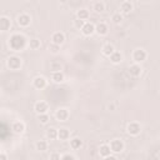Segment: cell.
Returning <instances> with one entry per match:
<instances>
[{
  "label": "cell",
  "mask_w": 160,
  "mask_h": 160,
  "mask_svg": "<svg viewBox=\"0 0 160 160\" xmlns=\"http://www.w3.org/2000/svg\"><path fill=\"white\" fill-rule=\"evenodd\" d=\"M9 48L14 51H20L26 46V39L21 34H14L9 38Z\"/></svg>",
  "instance_id": "6da1fadb"
},
{
  "label": "cell",
  "mask_w": 160,
  "mask_h": 160,
  "mask_svg": "<svg viewBox=\"0 0 160 160\" xmlns=\"http://www.w3.org/2000/svg\"><path fill=\"white\" fill-rule=\"evenodd\" d=\"M6 65L10 70H19L22 65V61L19 56L16 55H12V56H9L8 60H6Z\"/></svg>",
  "instance_id": "7a4b0ae2"
},
{
  "label": "cell",
  "mask_w": 160,
  "mask_h": 160,
  "mask_svg": "<svg viewBox=\"0 0 160 160\" xmlns=\"http://www.w3.org/2000/svg\"><path fill=\"white\" fill-rule=\"evenodd\" d=\"M109 145H110L111 151L115 152V154L121 152V151L124 150V142H122V140H120V139H114V140H111Z\"/></svg>",
  "instance_id": "3957f363"
},
{
  "label": "cell",
  "mask_w": 160,
  "mask_h": 160,
  "mask_svg": "<svg viewBox=\"0 0 160 160\" xmlns=\"http://www.w3.org/2000/svg\"><path fill=\"white\" fill-rule=\"evenodd\" d=\"M146 56H148V54H146V51L144 49H136L132 52V60L135 62H138V64L144 61V60H146Z\"/></svg>",
  "instance_id": "277c9868"
},
{
  "label": "cell",
  "mask_w": 160,
  "mask_h": 160,
  "mask_svg": "<svg viewBox=\"0 0 160 160\" xmlns=\"http://www.w3.org/2000/svg\"><path fill=\"white\" fill-rule=\"evenodd\" d=\"M126 131H128V134H130V135H132V136H136V135H139L140 131H141V125H140L139 122H136V121H132V122H130V124L128 125Z\"/></svg>",
  "instance_id": "5b68a950"
},
{
  "label": "cell",
  "mask_w": 160,
  "mask_h": 160,
  "mask_svg": "<svg viewBox=\"0 0 160 160\" xmlns=\"http://www.w3.org/2000/svg\"><path fill=\"white\" fill-rule=\"evenodd\" d=\"M16 20H18L19 26H22V28L29 26L30 22H31V18H30V15H28V14H20Z\"/></svg>",
  "instance_id": "8992f818"
},
{
  "label": "cell",
  "mask_w": 160,
  "mask_h": 160,
  "mask_svg": "<svg viewBox=\"0 0 160 160\" xmlns=\"http://www.w3.org/2000/svg\"><path fill=\"white\" fill-rule=\"evenodd\" d=\"M55 118L58 121H66L69 119V110L68 109H58L56 112H55Z\"/></svg>",
  "instance_id": "52a82bcc"
},
{
  "label": "cell",
  "mask_w": 160,
  "mask_h": 160,
  "mask_svg": "<svg viewBox=\"0 0 160 160\" xmlns=\"http://www.w3.org/2000/svg\"><path fill=\"white\" fill-rule=\"evenodd\" d=\"M34 110L36 111V114H45L49 110V105L45 101H38L34 105Z\"/></svg>",
  "instance_id": "ba28073f"
},
{
  "label": "cell",
  "mask_w": 160,
  "mask_h": 160,
  "mask_svg": "<svg viewBox=\"0 0 160 160\" xmlns=\"http://www.w3.org/2000/svg\"><path fill=\"white\" fill-rule=\"evenodd\" d=\"M11 130L15 132V134H22L25 131V124L20 120H16L11 124Z\"/></svg>",
  "instance_id": "9c48e42d"
},
{
  "label": "cell",
  "mask_w": 160,
  "mask_h": 160,
  "mask_svg": "<svg viewBox=\"0 0 160 160\" xmlns=\"http://www.w3.org/2000/svg\"><path fill=\"white\" fill-rule=\"evenodd\" d=\"M111 149H110V145H108V144H102V145H100V149H99V155L101 156V158H104V159H108V158H110L111 156Z\"/></svg>",
  "instance_id": "30bf717a"
},
{
  "label": "cell",
  "mask_w": 160,
  "mask_h": 160,
  "mask_svg": "<svg viewBox=\"0 0 160 160\" xmlns=\"http://www.w3.org/2000/svg\"><path fill=\"white\" fill-rule=\"evenodd\" d=\"M81 32L85 35V36H90L95 32V25L92 22H85L84 26L81 28Z\"/></svg>",
  "instance_id": "8fae6325"
},
{
  "label": "cell",
  "mask_w": 160,
  "mask_h": 160,
  "mask_svg": "<svg viewBox=\"0 0 160 160\" xmlns=\"http://www.w3.org/2000/svg\"><path fill=\"white\" fill-rule=\"evenodd\" d=\"M51 40H52V42H55V44H58V45H61V44H64V41H65V35H64V32H61V31H55V32L52 34V36H51Z\"/></svg>",
  "instance_id": "7c38bea8"
},
{
  "label": "cell",
  "mask_w": 160,
  "mask_h": 160,
  "mask_svg": "<svg viewBox=\"0 0 160 160\" xmlns=\"http://www.w3.org/2000/svg\"><path fill=\"white\" fill-rule=\"evenodd\" d=\"M129 74L131 75V76H140L141 75V66L138 64V62H135V64H132V65H130L129 66Z\"/></svg>",
  "instance_id": "4fadbf2b"
},
{
  "label": "cell",
  "mask_w": 160,
  "mask_h": 160,
  "mask_svg": "<svg viewBox=\"0 0 160 160\" xmlns=\"http://www.w3.org/2000/svg\"><path fill=\"white\" fill-rule=\"evenodd\" d=\"M32 84H34V86H35L36 89L41 90V89H44V88L46 86V79H45L44 76H36V78L34 79V81H32Z\"/></svg>",
  "instance_id": "5bb4252c"
},
{
  "label": "cell",
  "mask_w": 160,
  "mask_h": 160,
  "mask_svg": "<svg viewBox=\"0 0 160 160\" xmlns=\"http://www.w3.org/2000/svg\"><path fill=\"white\" fill-rule=\"evenodd\" d=\"M10 26H11L10 19L8 16H1L0 18V30L1 31H6V30L10 29Z\"/></svg>",
  "instance_id": "9a60e30c"
},
{
  "label": "cell",
  "mask_w": 160,
  "mask_h": 160,
  "mask_svg": "<svg viewBox=\"0 0 160 160\" xmlns=\"http://www.w3.org/2000/svg\"><path fill=\"white\" fill-rule=\"evenodd\" d=\"M108 25L105 22H99L96 26H95V32H98L99 35H106L108 34Z\"/></svg>",
  "instance_id": "2e32d148"
},
{
  "label": "cell",
  "mask_w": 160,
  "mask_h": 160,
  "mask_svg": "<svg viewBox=\"0 0 160 160\" xmlns=\"http://www.w3.org/2000/svg\"><path fill=\"white\" fill-rule=\"evenodd\" d=\"M64 79H65V76H64V72H62L61 70H60V71H52V74H51V80H52L54 82H62Z\"/></svg>",
  "instance_id": "e0dca14e"
},
{
  "label": "cell",
  "mask_w": 160,
  "mask_h": 160,
  "mask_svg": "<svg viewBox=\"0 0 160 160\" xmlns=\"http://www.w3.org/2000/svg\"><path fill=\"white\" fill-rule=\"evenodd\" d=\"M70 138V131L65 128H61V129H58V139L60 140H68Z\"/></svg>",
  "instance_id": "ac0fdd59"
},
{
  "label": "cell",
  "mask_w": 160,
  "mask_h": 160,
  "mask_svg": "<svg viewBox=\"0 0 160 160\" xmlns=\"http://www.w3.org/2000/svg\"><path fill=\"white\" fill-rule=\"evenodd\" d=\"M109 59H110V61H111L112 64H119V62L122 61V55H121L119 51H114V52L109 56Z\"/></svg>",
  "instance_id": "d6986e66"
},
{
  "label": "cell",
  "mask_w": 160,
  "mask_h": 160,
  "mask_svg": "<svg viewBox=\"0 0 160 160\" xmlns=\"http://www.w3.org/2000/svg\"><path fill=\"white\" fill-rule=\"evenodd\" d=\"M120 10H121L122 14H129L132 10V4L130 1H124L121 4V6H120Z\"/></svg>",
  "instance_id": "ffe728a7"
},
{
  "label": "cell",
  "mask_w": 160,
  "mask_h": 160,
  "mask_svg": "<svg viewBox=\"0 0 160 160\" xmlns=\"http://www.w3.org/2000/svg\"><path fill=\"white\" fill-rule=\"evenodd\" d=\"M81 146H82V140H81V139H79V138H74V139L70 140V148H71V149L78 150V149H80Z\"/></svg>",
  "instance_id": "44dd1931"
},
{
  "label": "cell",
  "mask_w": 160,
  "mask_h": 160,
  "mask_svg": "<svg viewBox=\"0 0 160 160\" xmlns=\"http://www.w3.org/2000/svg\"><path fill=\"white\" fill-rule=\"evenodd\" d=\"M46 138L50 139V140L58 139V129H55V128H49V129L46 130Z\"/></svg>",
  "instance_id": "7402d4cb"
},
{
  "label": "cell",
  "mask_w": 160,
  "mask_h": 160,
  "mask_svg": "<svg viewBox=\"0 0 160 160\" xmlns=\"http://www.w3.org/2000/svg\"><path fill=\"white\" fill-rule=\"evenodd\" d=\"M76 16H78V19H80V20H88L89 19V11L86 10V9H80V10H78V12H76Z\"/></svg>",
  "instance_id": "603a6c76"
},
{
  "label": "cell",
  "mask_w": 160,
  "mask_h": 160,
  "mask_svg": "<svg viewBox=\"0 0 160 160\" xmlns=\"http://www.w3.org/2000/svg\"><path fill=\"white\" fill-rule=\"evenodd\" d=\"M114 51H115V49H114V46H112L111 44H105V45L102 46V54H104L105 56H110Z\"/></svg>",
  "instance_id": "cb8c5ba5"
},
{
  "label": "cell",
  "mask_w": 160,
  "mask_h": 160,
  "mask_svg": "<svg viewBox=\"0 0 160 160\" xmlns=\"http://www.w3.org/2000/svg\"><path fill=\"white\" fill-rule=\"evenodd\" d=\"M35 146H36V150H39V151H45V150H48V142H46L45 140H39Z\"/></svg>",
  "instance_id": "d4e9b609"
},
{
  "label": "cell",
  "mask_w": 160,
  "mask_h": 160,
  "mask_svg": "<svg viewBox=\"0 0 160 160\" xmlns=\"http://www.w3.org/2000/svg\"><path fill=\"white\" fill-rule=\"evenodd\" d=\"M29 46H30V49H32V50H38V49L41 46V42H40V40H38V39H31L30 42H29Z\"/></svg>",
  "instance_id": "484cf974"
},
{
  "label": "cell",
  "mask_w": 160,
  "mask_h": 160,
  "mask_svg": "<svg viewBox=\"0 0 160 160\" xmlns=\"http://www.w3.org/2000/svg\"><path fill=\"white\" fill-rule=\"evenodd\" d=\"M94 10H95V12H102V11L105 10L104 2H101V1L95 2V4H94Z\"/></svg>",
  "instance_id": "4316f807"
},
{
  "label": "cell",
  "mask_w": 160,
  "mask_h": 160,
  "mask_svg": "<svg viewBox=\"0 0 160 160\" xmlns=\"http://www.w3.org/2000/svg\"><path fill=\"white\" fill-rule=\"evenodd\" d=\"M38 119H39V121H40L41 124H46V122L50 120L48 112H45V114H38Z\"/></svg>",
  "instance_id": "83f0119b"
},
{
  "label": "cell",
  "mask_w": 160,
  "mask_h": 160,
  "mask_svg": "<svg viewBox=\"0 0 160 160\" xmlns=\"http://www.w3.org/2000/svg\"><path fill=\"white\" fill-rule=\"evenodd\" d=\"M111 20H112V22H115V24H120V22L122 21V15H121L120 12H116V14H114V15L111 16Z\"/></svg>",
  "instance_id": "f1b7e54d"
},
{
  "label": "cell",
  "mask_w": 160,
  "mask_h": 160,
  "mask_svg": "<svg viewBox=\"0 0 160 160\" xmlns=\"http://www.w3.org/2000/svg\"><path fill=\"white\" fill-rule=\"evenodd\" d=\"M49 50H50L52 54H58L59 50H60V45H58V44H55V42H51V44L49 45Z\"/></svg>",
  "instance_id": "f546056e"
},
{
  "label": "cell",
  "mask_w": 160,
  "mask_h": 160,
  "mask_svg": "<svg viewBox=\"0 0 160 160\" xmlns=\"http://www.w3.org/2000/svg\"><path fill=\"white\" fill-rule=\"evenodd\" d=\"M50 69H51V71H60L61 70V65H60V62H51L50 64Z\"/></svg>",
  "instance_id": "4dcf8cb0"
},
{
  "label": "cell",
  "mask_w": 160,
  "mask_h": 160,
  "mask_svg": "<svg viewBox=\"0 0 160 160\" xmlns=\"http://www.w3.org/2000/svg\"><path fill=\"white\" fill-rule=\"evenodd\" d=\"M84 24H85V21H84V20H80V19H76V20L74 21V25H75L78 29H81V28L84 26Z\"/></svg>",
  "instance_id": "1f68e13d"
},
{
  "label": "cell",
  "mask_w": 160,
  "mask_h": 160,
  "mask_svg": "<svg viewBox=\"0 0 160 160\" xmlns=\"http://www.w3.org/2000/svg\"><path fill=\"white\" fill-rule=\"evenodd\" d=\"M68 159H70V160H75V156H74V155H71V154L61 155V160H68Z\"/></svg>",
  "instance_id": "d6a6232c"
},
{
  "label": "cell",
  "mask_w": 160,
  "mask_h": 160,
  "mask_svg": "<svg viewBox=\"0 0 160 160\" xmlns=\"http://www.w3.org/2000/svg\"><path fill=\"white\" fill-rule=\"evenodd\" d=\"M50 159H61V155L60 154H51Z\"/></svg>",
  "instance_id": "836d02e7"
},
{
  "label": "cell",
  "mask_w": 160,
  "mask_h": 160,
  "mask_svg": "<svg viewBox=\"0 0 160 160\" xmlns=\"http://www.w3.org/2000/svg\"><path fill=\"white\" fill-rule=\"evenodd\" d=\"M0 159H2V160H8V156H6L5 154L1 152V154H0Z\"/></svg>",
  "instance_id": "e575fe53"
},
{
  "label": "cell",
  "mask_w": 160,
  "mask_h": 160,
  "mask_svg": "<svg viewBox=\"0 0 160 160\" xmlns=\"http://www.w3.org/2000/svg\"><path fill=\"white\" fill-rule=\"evenodd\" d=\"M60 1H61V2H65V1H66V0H60Z\"/></svg>",
  "instance_id": "d590c367"
},
{
  "label": "cell",
  "mask_w": 160,
  "mask_h": 160,
  "mask_svg": "<svg viewBox=\"0 0 160 160\" xmlns=\"http://www.w3.org/2000/svg\"><path fill=\"white\" fill-rule=\"evenodd\" d=\"M159 158H160V151H159Z\"/></svg>",
  "instance_id": "8d00e7d4"
},
{
  "label": "cell",
  "mask_w": 160,
  "mask_h": 160,
  "mask_svg": "<svg viewBox=\"0 0 160 160\" xmlns=\"http://www.w3.org/2000/svg\"><path fill=\"white\" fill-rule=\"evenodd\" d=\"M26 1H28V0H26Z\"/></svg>",
  "instance_id": "74e56055"
}]
</instances>
